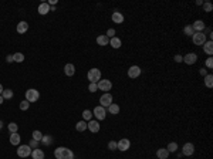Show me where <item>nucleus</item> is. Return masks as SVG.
I'll list each match as a JSON object with an SVG mask.
<instances>
[{"mask_svg":"<svg viewBox=\"0 0 213 159\" xmlns=\"http://www.w3.org/2000/svg\"><path fill=\"white\" fill-rule=\"evenodd\" d=\"M54 156L57 159H74V152L65 146H58L54 151Z\"/></svg>","mask_w":213,"mask_h":159,"instance_id":"nucleus-1","label":"nucleus"},{"mask_svg":"<svg viewBox=\"0 0 213 159\" xmlns=\"http://www.w3.org/2000/svg\"><path fill=\"white\" fill-rule=\"evenodd\" d=\"M87 78L90 80V83H95L97 84L98 81L101 80V71L98 70V68H91V70L88 71Z\"/></svg>","mask_w":213,"mask_h":159,"instance_id":"nucleus-2","label":"nucleus"},{"mask_svg":"<svg viewBox=\"0 0 213 159\" xmlns=\"http://www.w3.org/2000/svg\"><path fill=\"white\" fill-rule=\"evenodd\" d=\"M38 98H40V92H38L36 88H30L26 91V101H28V102H36Z\"/></svg>","mask_w":213,"mask_h":159,"instance_id":"nucleus-3","label":"nucleus"},{"mask_svg":"<svg viewBox=\"0 0 213 159\" xmlns=\"http://www.w3.org/2000/svg\"><path fill=\"white\" fill-rule=\"evenodd\" d=\"M93 115H95V118H97L98 121H104L105 117H106V109L105 108H102L101 105H98V107L94 108Z\"/></svg>","mask_w":213,"mask_h":159,"instance_id":"nucleus-4","label":"nucleus"},{"mask_svg":"<svg viewBox=\"0 0 213 159\" xmlns=\"http://www.w3.org/2000/svg\"><path fill=\"white\" fill-rule=\"evenodd\" d=\"M192 41H193V44H196V46H203L205 43H206V34L202 31V33H195L193 36H192Z\"/></svg>","mask_w":213,"mask_h":159,"instance_id":"nucleus-5","label":"nucleus"},{"mask_svg":"<svg viewBox=\"0 0 213 159\" xmlns=\"http://www.w3.org/2000/svg\"><path fill=\"white\" fill-rule=\"evenodd\" d=\"M112 104V95L110 92H105L101 95V98H100V105L102 108H108L110 105Z\"/></svg>","mask_w":213,"mask_h":159,"instance_id":"nucleus-6","label":"nucleus"},{"mask_svg":"<svg viewBox=\"0 0 213 159\" xmlns=\"http://www.w3.org/2000/svg\"><path fill=\"white\" fill-rule=\"evenodd\" d=\"M17 155H19L20 158H27L31 155V148L28 145H19L17 148Z\"/></svg>","mask_w":213,"mask_h":159,"instance_id":"nucleus-7","label":"nucleus"},{"mask_svg":"<svg viewBox=\"0 0 213 159\" xmlns=\"http://www.w3.org/2000/svg\"><path fill=\"white\" fill-rule=\"evenodd\" d=\"M141 73H142V70H141L139 66H131L129 68H128V77L132 80L138 78L139 75H141Z\"/></svg>","mask_w":213,"mask_h":159,"instance_id":"nucleus-8","label":"nucleus"},{"mask_svg":"<svg viewBox=\"0 0 213 159\" xmlns=\"http://www.w3.org/2000/svg\"><path fill=\"white\" fill-rule=\"evenodd\" d=\"M97 87L100 91H110L112 88V83L110 80H100L97 83Z\"/></svg>","mask_w":213,"mask_h":159,"instance_id":"nucleus-9","label":"nucleus"},{"mask_svg":"<svg viewBox=\"0 0 213 159\" xmlns=\"http://www.w3.org/2000/svg\"><path fill=\"white\" fill-rule=\"evenodd\" d=\"M116 148L120 151H122V152H125V151H128L131 148V141L126 139V138H122V139H120L116 142Z\"/></svg>","mask_w":213,"mask_h":159,"instance_id":"nucleus-10","label":"nucleus"},{"mask_svg":"<svg viewBox=\"0 0 213 159\" xmlns=\"http://www.w3.org/2000/svg\"><path fill=\"white\" fill-rule=\"evenodd\" d=\"M195 154V145L190 144V142H186L185 145L182 146V155L185 156H192Z\"/></svg>","mask_w":213,"mask_h":159,"instance_id":"nucleus-11","label":"nucleus"},{"mask_svg":"<svg viewBox=\"0 0 213 159\" xmlns=\"http://www.w3.org/2000/svg\"><path fill=\"white\" fill-rule=\"evenodd\" d=\"M198 61V54L196 53H188L186 56H183V63L188 64V66H192Z\"/></svg>","mask_w":213,"mask_h":159,"instance_id":"nucleus-12","label":"nucleus"},{"mask_svg":"<svg viewBox=\"0 0 213 159\" xmlns=\"http://www.w3.org/2000/svg\"><path fill=\"white\" fill-rule=\"evenodd\" d=\"M87 129H90V131L93 132V134H97V132L100 131V122H98V121H94V119L88 121V122H87Z\"/></svg>","mask_w":213,"mask_h":159,"instance_id":"nucleus-13","label":"nucleus"},{"mask_svg":"<svg viewBox=\"0 0 213 159\" xmlns=\"http://www.w3.org/2000/svg\"><path fill=\"white\" fill-rule=\"evenodd\" d=\"M192 27H193L195 33H202L205 28H206V26H205V23L202 21V20H196V21L192 24Z\"/></svg>","mask_w":213,"mask_h":159,"instance_id":"nucleus-14","label":"nucleus"},{"mask_svg":"<svg viewBox=\"0 0 213 159\" xmlns=\"http://www.w3.org/2000/svg\"><path fill=\"white\" fill-rule=\"evenodd\" d=\"M112 21L114 23H116V24H122L124 23V14L121 13V11H114L112 13Z\"/></svg>","mask_w":213,"mask_h":159,"instance_id":"nucleus-15","label":"nucleus"},{"mask_svg":"<svg viewBox=\"0 0 213 159\" xmlns=\"http://www.w3.org/2000/svg\"><path fill=\"white\" fill-rule=\"evenodd\" d=\"M38 13L41 14V16H46V14H48V13H50V5H48L47 2L41 3V5L38 6Z\"/></svg>","mask_w":213,"mask_h":159,"instance_id":"nucleus-16","label":"nucleus"},{"mask_svg":"<svg viewBox=\"0 0 213 159\" xmlns=\"http://www.w3.org/2000/svg\"><path fill=\"white\" fill-rule=\"evenodd\" d=\"M20 141H21V138H20V135L17 134V132H13V134H10V144H11V145L19 146V145H20Z\"/></svg>","mask_w":213,"mask_h":159,"instance_id":"nucleus-17","label":"nucleus"},{"mask_svg":"<svg viewBox=\"0 0 213 159\" xmlns=\"http://www.w3.org/2000/svg\"><path fill=\"white\" fill-rule=\"evenodd\" d=\"M16 30H17L19 34H24L28 30V23L27 21H20V23L17 24V28H16Z\"/></svg>","mask_w":213,"mask_h":159,"instance_id":"nucleus-18","label":"nucleus"},{"mask_svg":"<svg viewBox=\"0 0 213 159\" xmlns=\"http://www.w3.org/2000/svg\"><path fill=\"white\" fill-rule=\"evenodd\" d=\"M74 73H75V67H74V64H71V63L65 64V66H64V74H65V75L71 77V75H74Z\"/></svg>","mask_w":213,"mask_h":159,"instance_id":"nucleus-19","label":"nucleus"},{"mask_svg":"<svg viewBox=\"0 0 213 159\" xmlns=\"http://www.w3.org/2000/svg\"><path fill=\"white\" fill-rule=\"evenodd\" d=\"M203 51L208 54V56H212L213 54V41L212 40H209L203 44Z\"/></svg>","mask_w":213,"mask_h":159,"instance_id":"nucleus-20","label":"nucleus"},{"mask_svg":"<svg viewBox=\"0 0 213 159\" xmlns=\"http://www.w3.org/2000/svg\"><path fill=\"white\" fill-rule=\"evenodd\" d=\"M156 156L159 159H168V156H169V152H168L166 148H159V149L156 151Z\"/></svg>","mask_w":213,"mask_h":159,"instance_id":"nucleus-21","label":"nucleus"},{"mask_svg":"<svg viewBox=\"0 0 213 159\" xmlns=\"http://www.w3.org/2000/svg\"><path fill=\"white\" fill-rule=\"evenodd\" d=\"M33 159H44V152L41 149L36 148L34 151H31V155H30Z\"/></svg>","mask_w":213,"mask_h":159,"instance_id":"nucleus-22","label":"nucleus"},{"mask_svg":"<svg viewBox=\"0 0 213 159\" xmlns=\"http://www.w3.org/2000/svg\"><path fill=\"white\" fill-rule=\"evenodd\" d=\"M110 44H111V47L112 48H120L121 46H122V41H121V38H118V37H112V38H110Z\"/></svg>","mask_w":213,"mask_h":159,"instance_id":"nucleus-23","label":"nucleus"},{"mask_svg":"<svg viewBox=\"0 0 213 159\" xmlns=\"http://www.w3.org/2000/svg\"><path fill=\"white\" fill-rule=\"evenodd\" d=\"M97 43H98V46H106V44H110V38L106 37L105 34H102V36H98L97 37Z\"/></svg>","mask_w":213,"mask_h":159,"instance_id":"nucleus-24","label":"nucleus"},{"mask_svg":"<svg viewBox=\"0 0 213 159\" xmlns=\"http://www.w3.org/2000/svg\"><path fill=\"white\" fill-rule=\"evenodd\" d=\"M205 85H206L208 88H212L213 87V75L212 74L205 75Z\"/></svg>","mask_w":213,"mask_h":159,"instance_id":"nucleus-25","label":"nucleus"},{"mask_svg":"<svg viewBox=\"0 0 213 159\" xmlns=\"http://www.w3.org/2000/svg\"><path fill=\"white\" fill-rule=\"evenodd\" d=\"M108 111H110V114H112V115H116V114H120V105H116V104L112 102L110 107H108Z\"/></svg>","mask_w":213,"mask_h":159,"instance_id":"nucleus-26","label":"nucleus"},{"mask_svg":"<svg viewBox=\"0 0 213 159\" xmlns=\"http://www.w3.org/2000/svg\"><path fill=\"white\" fill-rule=\"evenodd\" d=\"M75 129H77L78 132L85 131V129H87V122H85V121H78V122H77V125H75Z\"/></svg>","mask_w":213,"mask_h":159,"instance_id":"nucleus-27","label":"nucleus"},{"mask_svg":"<svg viewBox=\"0 0 213 159\" xmlns=\"http://www.w3.org/2000/svg\"><path fill=\"white\" fill-rule=\"evenodd\" d=\"M183 33L186 34V36H193L195 34V30H193V27H192V24H188V26H185V28H183Z\"/></svg>","mask_w":213,"mask_h":159,"instance_id":"nucleus-28","label":"nucleus"},{"mask_svg":"<svg viewBox=\"0 0 213 159\" xmlns=\"http://www.w3.org/2000/svg\"><path fill=\"white\" fill-rule=\"evenodd\" d=\"M166 149L169 154H171V152H176V151H178V144H176V142H169L166 146Z\"/></svg>","mask_w":213,"mask_h":159,"instance_id":"nucleus-29","label":"nucleus"},{"mask_svg":"<svg viewBox=\"0 0 213 159\" xmlns=\"http://www.w3.org/2000/svg\"><path fill=\"white\" fill-rule=\"evenodd\" d=\"M13 91H11V89H5V91H3V94H2V97H3V98L5 99H11L13 98Z\"/></svg>","mask_w":213,"mask_h":159,"instance_id":"nucleus-30","label":"nucleus"},{"mask_svg":"<svg viewBox=\"0 0 213 159\" xmlns=\"http://www.w3.org/2000/svg\"><path fill=\"white\" fill-rule=\"evenodd\" d=\"M83 118H84V121H91V118H93V112H91L90 109H84V111H83Z\"/></svg>","mask_w":213,"mask_h":159,"instance_id":"nucleus-31","label":"nucleus"},{"mask_svg":"<svg viewBox=\"0 0 213 159\" xmlns=\"http://www.w3.org/2000/svg\"><path fill=\"white\" fill-rule=\"evenodd\" d=\"M13 60L16 61V63H23L24 56L21 54V53H14V54H13Z\"/></svg>","mask_w":213,"mask_h":159,"instance_id":"nucleus-32","label":"nucleus"},{"mask_svg":"<svg viewBox=\"0 0 213 159\" xmlns=\"http://www.w3.org/2000/svg\"><path fill=\"white\" fill-rule=\"evenodd\" d=\"M43 136H44V135H43L40 131H33V139H34V141L40 142V141L43 139Z\"/></svg>","mask_w":213,"mask_h":159,"instance_id":"nucleus-33","label":"nucleus"},{"mask_svg":"<svg viewBox=\"0 0 213 159\" xmlns=\"http://www.w3.org/2000/svg\"><path fill=\"white\" fill-rule=\"evenodd\" d=\"M9 131H10V134H13V132H17V129H19V125L16 124V122H10L9 124Z\"/></svg>","mask_w":213,"mask_h":159,"instance_id":"nucleus-34","label":"nucleus"},{"mask_svg":"<svg viewBox=\"0 0 213 159\" xmlns=\"http://www.w3.org/2000/svg\"><path fill=\"white\" fill-rule=\"evenodd\" d=\"M43 144H46V145H51L53 144V138H51L50 135H44L43 136V139H41Z\"/></svg>","mask_w":213,"mask_h":159,"instance_id":"nucleus-35","label":"nucleus"},{"mask_svg":"<svg viewBox=\"0 0 213 159\" xmlns=\"http://www.w3.org/2000/svg\"><path fill=\"white\" fill-rule=\"evenodd\" d=\"M203 10L206 11V13H210V11L213 10V5H212V3H209V2L203 3Z\"/></svg>","mask_w":213,"mask_h":159,"instance_id":"nucleus-36","label":"nucleus"},{"mask_svg":"<svg viewBox=\"0 0 213 159\" xmlns=\"http://www.w3.org/2000/svg\"><path fill=\"white\" fill-rule=\"evenodd\" d=\"M19 107H20V109H21V111H26V109H28V107H30V102L24 99V101H21V102H20Z\"/></svg>","mask_w":213,"mask_h":159,"instance_id":"nucleus-37","label":"nucleus"},{"mask_svg":"<svg viewBox=\"0 0 213 159\" xmlns=\"http://www.w3.org/2000/svg\"><path fill=\"white\" fill-rule=\"evenodd\" d=\"M88 91H91V92H95V91H98V87L95 83H90V85H88Z\"/></svg>","mask_w":213,"mask_h":159,"instance_id":"nucleus-38","label":"nucleus"},{"mask_svg":"<svg viewBox=\"0 0 213 159\" xmlns=\"http://www.w3.org/2000/svg\"><path fill=\"white\" fill-rule=\"evenodd\" d=\"M108 149H110V151L118 149V148H116V142H115V141H110V142H108Z\"/></svg>","mask_w":213,"mask_h":159,"instance_id":"nucleus-39","label":"nucleus"},{"mask_svg":"<svg viewBox=\"0 0 213 159\" xmlns=\"http://www.w3.org/2000/svg\"><path fill=\"white\" fill-rule=\"evenodd\" d=\"M108 38H112V37H115V30L114 28H108L106 30V34H105Z\"/></svg>","mask_w":213,"mask_h":159,"instance_id":"nucleus-40","label":"nucleus"},{"mask_svg":"<svg viewBox=\"0 0 213 159\" xmlns=\"http://www.w3.org/2000/svg\"><path fill=\"white\" fill-rule=\"evenodd\" d=\"M205 66H206V68H213V58L212 57H209L208 60H206Z\"/></svg>","mask_w":213,"mask_h":159,"instance_id":"nucleus-41","label":"nucleus"},{"mask_svg":"<svg viewBox=\"0 0 213 159\" xmlns=\"http://www.w3.org/2000/svg\"><path fill=\"white\" fill-rule=\"evenodd\" d=\"M28 146H30V148H37L38 142H37V141H34V139H31V141H30V144H28Z\"/></svg>","mask_w":213,"mask_h":159,"instance_id":"nucleus-42","label":"nucleus"},{"mask_svg":"<svg viewBox=\"0 0 213 159\" xmlns=\"http://www.w3.org/2000/svg\"><path fill=\"white\" fill-rule=\"evenodd\" d=\"M173 60H175L176 63H182V61H183V56H181V54H176Z\"/></svg>","mask_w":213,"mask_h":159,"instance_id":"nucleus-43","label":"nucleus"},{"mask_svg":"<svg viewBox=\"0 0 213 159\" xmlns=\"http://www.w3.org/2000/svg\"><path fill=\"white\" fill-rule=\"evenodd\" d=\"M6 61H7V63H11V61H14L13 60V56H10V54H9V56L6 57Z\"/></svg>","mask_w":213,"mask_h":159,"instance_id":"nucleus-44","label":"nucleus"},{"mask_svg":"<svg viewBox=\"0 0 213 159\" xmlns=\"http://www.w3.org/2000/svg\"><path fill=\"white\" fill-rule=\"evenodd\" d=\"M200 75H206V68H200Z\"/></svg>","mask_w":213,"mask_h":159,"instance_id":"nucleus-45","label":"nucleus"},{"mask_svg":"<svg viewBox=\"0 0 213 159\" xmlns=\"http://www.w3.org/2000/svg\"><path fill=\"white\" fill-rule=\"evenodd\" d=\"M48 5H51V6H56V5H57V0H50V2H48Z\"/></svg>","mask_w":213,"mask_h":159,"instance_id":"nucleus-46","label":"nucleus"},{"mask_svg":"<svg viewBox=\"0 0 213 159\" xmlns=\"http://www.w3.org/2000/svg\"><path fill=\"white\" fill-rule=\"evenodd\" d=\"M3 91H5V88H3V85L0 84V95H2V94H3Z\"/></svg>","mask_w":213,"mask_h":159,"instance_id":"nucleus-47","label":"nucleus"},{"mask_svg":"<svg viewBox=\"0 0 213 159\" xmlns=\"http://www.w3.org/2000/svg\"><path fill=\"white\" fill-rule=\"evenodd\" d=\"M196 5H198V6H200V5H203V2H202V0H198V2H196Z\"/></svg>","mask_w":213,"mask_h":159,"instance_id":"nucleus-48","label":"nucleus"},{"mask_svg":"<svg viewBox=\"0 0 213 159\" xmlns=\"http://www.w3.org/2000/svg\"><path fill=\"white\" fill-rule=\"evenodd\" d=\"M3 101H5V98H3V97H2V95H0V105H2V104H3Z\"/></svg>","mask_w":213,"mask_h":159,"instance_id":"nucleus-49","label":"nucleus"},{"mask_svg":"<svg viewBox=\"0 0 213 159\" xmlns=\"http://www.w3.org/2000/svg\"><path fill=\"white\" fill-rule=\"evenodd\" d=\"M2 126H3V122L0 121V129H2Z\"/></svg>","mask_w":213,"mask_h":159,"instance_id":"nucleus-50","label":"nucleus"}]
</instances>
